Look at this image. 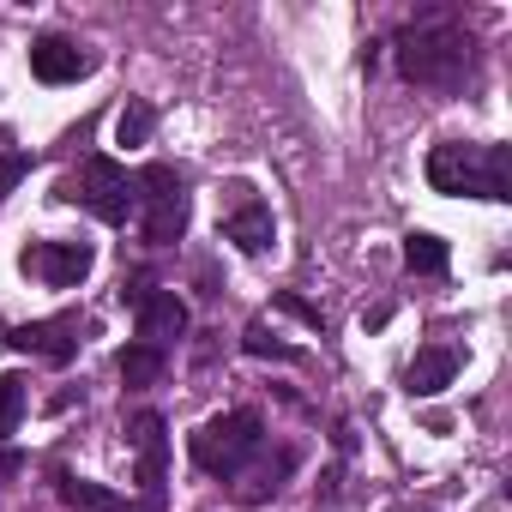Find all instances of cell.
Returning <instances> with one entry per match:
<instances>
[{
	"instance_id": "277c9868",
	"label": "cell",
	"mask_w": 512,
	"mask_h": 512,
	"mask_svg": "<svg viewBox=\"0 0 512 512\" xmlns=\"http://www.w3.org/2000/svg\"><path fill=\"white\" fill-rule=\"evenodd\" d=\"M61 199L85 205V211L103 217V223H127V217H139V181H133L115 157H85L79 175L61 181Z\"/></svg>"
},
{
	"instance_id": "e0dca14e",
	"label": "cell",
	"mask_w": 512,
	"mask_h": 512,
	"mask_svg": "<svg viewBox=\"0 0 512 512\" xmlns=\"http://www.w3.org/2000/svg\"><path fill=\"white\" fill-rule=\"evenodd\" d=\"M25 374H0V446H7V434L19 428V416H25Z\"/></svg>"
},
{
	"instance_id": "5bb4252c",
	"label": "cell",
	"mask_w": 512,
	"mask_h": 512,
	"mask_svg": "<svg viewBox=\"0 0 512 512\" xmlns=\"http://www.w3.org/2000/svg\"><path fill=\"white\" fill-rule=\"evenodd\" d=\"M290 470H296V452L284 446V452H278V458H266L260 470H247V482L235 488V500H241V506H260V500H272V494L284 488V476H290Z\"/></svg>"
},
{
	"instance_id": "44dd1931",
	"label": "cell",
	"mask_w": 512,
	"mask_h": 512,
	"mask_svg": "<svg viewBox=\"0 0 512 512\" xmlns=\"http://www.w3.org/2000/svg\"><path fill=\"white\" fill-rule=\"evenodd\" d=\"M278 308H284V314H296L308 332H326V314H320L314 302H302V296H290V290H284V296H278Z\"/></svg>"
},
{
	"instance_id": "8fae6325",
	"label": "cell",
	"mask_w": 512,
	"mask_h": 512,
	"mask_svg": "<svg viewBox=\"0 0 512 512\" xmlns=\"http://www.w3.org/2000/svg\"><path fill=\"white\" fill-rule=\"evenodd\" d=\"M133 446H139V482H145V500L163 506V464H169V440H163V416L145 410L133 422Z\"/></svg>"
},
{
	"instance_id": "6da1fadb",
	"label": "cell",
	"mask_w": 512,
	"mask_h": 512,
	"mask_svg": "<svg viewBox=\"0 0 512 512\" xmlns=\"http://www.w3.org/2000/svg\"><path fill=\"white\" fill-rule=\"evenodd\" d=\"M398 73L410 85H428V91H458L464 73H470V31L452 25L446 13L416 19L398 37Z\"/></svg>"
},
{
	"instance_id": "7c38bea8",
	"label": "cell",
	"mask_w": 512,
	"mask_h": 512,
	"mask_svg": "<svg viewBox=\"0 0 512 512\" xmlns=\"http://www.w3.org/2000/svg\"><path fill=\"white\" fill-rule=\"evenodd\" d=\"M458 380V350H446V344H428L410 368H404V392L410 398H434V392H446Z\"/></svg>"
},
{
	"instance_id": "8992f818",
	"label": "cell",
	"mask_w": 512,
	"mask_h": 512,
	"mask_svg": "<svg viewBox=\"0 0 512 512\" xmlns=\"http://www.w3.org/2000/svg\"><path fill=\"white\" fill-rule=\"evenodd\" d=\"M19 266H25L37 284H49V290H73V284L91 278L97 247H91V241H31Z\"/></svg>"
},
{
	"instance_id": "7a4b0ae2",
	"label": "cell",
	"mask_w": 512,
	"mask_h": 512,
	"mask_svg": "<svg viewBox=\"0 0 512 512\" xmlns=\"http://www.w3.org/2000/svg\"><path fill=\"white\" fill-rule=\"evenodd\" d=\"M428 187L434 193H470V199H512V145L446 139L428 151Z\"/></svg>"
},
{
	"instance_id": "4fadbf2b",
	"label": "cell",
	"mask_w": 512,
	"mask_h": 512,
	"mask_svg": "<svg viewBox=\"0 0 512 512\" xmlns=\"http://www.w3.org/2000/svg\"><path fill=\"white\" fill-rule=\"evenodd\" d=\"M404 266H410L416 278H446L452 247H446L440 235H428V229H410V235H404Z\"/></svg>"
},
{
	"instance_id": "5b68a950",
	"label": "cell",
	"mask_w": 512,
	"mask_h": 512,
	"mask_svg": "<svg viewBox=\"0 0 512 512\" xmlns=\"http://www.w3.org/2000/svg\"><path fill=\"white\" fill-rule=\"evenodd\" d=\"M139 229L151 247H169L187 235V181L169 163H145L139 175Z\"/></svg>"
},
{
	"instance_id": "ba28073f",
	"label": "cell",
	"mask_w": 512,
	"mask_h": 512,
	"mask_svg": "<svg viewBox=\"0 0 512 512\" xmlns=\"http://www.w3.org/2000/svg\"><path fill=\"white\" fill-rule=\"evenodd\" d=\"M85 332V320L79 314H61V320H31V326H13L7 332V344L13 350H31V356H43V362H55V368H67L73 356H79V338Z\"/></svg>"
},
{
	"instance_id": "7402d4cb",
	"label": "cell",
	"mask_w": 512,
	"mask_h": 512,
	"mask_svg": "<svg viewBox=\"0 0 512 512\" xmlns=\"http://www.w3.org/2000/svg\"><path fill=\"white\" fill-rule=\"evenodd\" d=\"M19 470H25V452H19V446H0V488H7Z\"/></svg>"
},
{
	"instance_id": "52a82bcc",
	"label": "cell",
	"mask_w": 512,
	"mask_h": 512,
	"mask_svg": "<svg viewBox=\"0 0 512 512\" xmlns=\"http://www.w3.org/2000/svg\"><path fill=\"white\" fill-rule=\"evenodd\" d=\"M121 302H133L139 344H151V350H169V344L187 332V302H181L175 290H151V284H139V290H121Z\"/></svg>"
},
{
	"instance_id": "603a6c76",
	"label": "cell",
	"mask_w": 512,
	"mask_h": 512,
	"mask_svg": "<svg viewBox=\"0 0 512 512\" xmlns=\"http://www.w3.org/2000/svg\"><path fill=\"white\" fill-rule=\"evenodd\" d=\"M103 512H163V506H151V500H121V494H115Z\"/></svg>"
},
{
	"instance_id": "ac0fdd59",
	"label": "cell",
	"mask_w": 512,
	"mask_h": 512,
	"mask_svg": "<svg viewBox=\"0 0 512 512\" xmlns=\"http://www.w3.org/2000/svg\"><path fill=\"white\" fill-rule=\"evenodd\" d=\"M61 500H67V506H79V512H103L115 494H109L103 482H85V476H67V470H61Z\"/></svg>"
},
{
	"instance_id": "9c48e42d",
	"label": "cell",
	"mask_w": 512,
	"mask_h": 512,
	"mask_svg": "<svg viewBox=\"0 0 512 512\" xmlns=\"http://www.w3.org/2000/svg\"><path fill=\"white\" fill-rule=\"evenodd\" d=\"M235 205L223 217V241H235L241 253H266L278 241V223H272V205L266 199H253V187H229Z\"/></svg>"
},
{
	"instance_id": "d6986e66",
	"label": "cell",
	"mask_w": 512,
	"mask_h": 512,
	"mask_svg": "<svg viewBox=\"0 0 512 512\" xmlns=\"http://www.w3.org/2000/svg\"><path fill=\"white\" fill-rule=\"evenodd\" d=\"M241 350H247V356H272V362H296V356H302L296 344H284V338H272L266 326H247V332H241Z\"/></svg>"
},
{
	"instance_id": "30bf717a",
	"label": "cell",
	"mask_w": 512,
	"mask_h": 512,
	"mask_svg": "<svg viewBox=\"0 0 512 512\" xmlns=\"http://www.w3.org/2000/svg\"><path fill=\"white\" fill-rule=\"evenodd\" d=\"M91 67H97V61H91L73 37H37V43H31V73H37L43 85H79Z\"/></svg>"
},
{
	"instance_id": "ffe728a7",
	"label": "cell",
	"mask_w": 512,
	"mask_h": 512,
	"mask_svg": "<svg viewBox=\"0 0 512 512\" xmlns=\"http://www.w3.org/2000/svg\"><path fill=\"white\" fill-rule=\"evenodd\" d=\"M31 169H37V157H31V151H7V157H0V199H7Z\"/></svg>"
},
{
	"instance_id": "2e32d148",
	"label": "cell",
	"mask_w": 512,
	"mask_h": 512,
	"mask_svg": "<svg viewBox=\"0 0 512 512\" xmlns=\"http://www.w3.org/2000/svg\"><path fill=\"white\" fill-rule=\"evenodd\" d=\"M151 127H157V109H151L145 97H127V109H121V121H115V139H121V145H145Z\"/></svg>"
},
{
	"instance_id": "3957f363",
	"label": "cell",
	"mask_w": 512,
	"mask_h": 512,
	"mask_svg": "<svg viewBox=\"0 0 512 512\" xmlns=\"http://www.w3.org/2000/svg\"><path fill=\"white\" fill-rule=\"evenodd\" d=\"M260 440H266V416H260V410H223V416H211V422L187 440V452H193V464L211 470V476H241V464L260 452Z\"/></svg>"
},
{
	"instance_id": "9a60e30c",
	"label": "cell",
	"mask_w": 512,
	"mask_h": 512,
	"mask_svg": "<svg viewBox=\"0 0 512 512\" xmlns=\"http://www.w3.org/2000/svg\"><path fill=\"white\" fill-rule=\"evenodd\" d=\"M115 368H121V380H127V386H157V380H163V368H169V356H163V350H151V344H127V350L115 356Z\"/></svg>"
}]
</instances>
